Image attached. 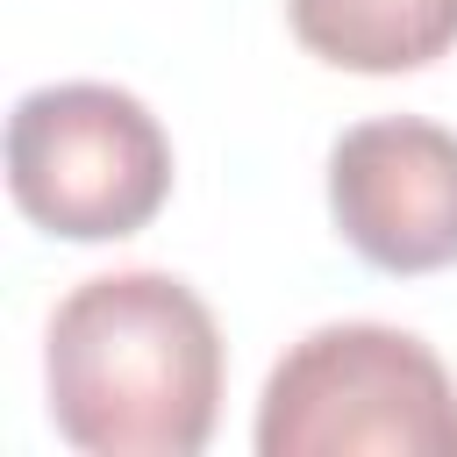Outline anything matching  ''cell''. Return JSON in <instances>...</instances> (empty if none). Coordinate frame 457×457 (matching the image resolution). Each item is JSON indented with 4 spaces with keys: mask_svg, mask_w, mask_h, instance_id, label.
Returning a JSON list of instances; mask_svg holds the SVG:
<instances>
[{
    "mask_svg": "<svg viewBox=\"0 0 457 457\" xmlns=\"http://www.w3.org/2000/svg\"><path fill=\"white\" fill-rule=\"evenodd\" d=\"M286 21L321 64L364 79L421 71L457 50V0H286Z\"/></svg>",
    "mask_w": 457,
    "mask_h": 457,
    "instance_id": "5",
    "label": "cell"
},
{
    "mask_svg": "<svg viewBox=\"0 0 457 457\" xmlns=\"http://www.w3.org/2000/svg\"><path fill=\"white\" fill-rule=\"evenodd\" d=\"M457 457V378L386 321H328L300 336L257 400V457Z\"/></svg>",
    "mask_w": 457,
    "mask_h": 457,
    "instance_id": "2",
    "label": "cell"
},
{
    "mask_svg": "<svg viewBox=\"0 0 457 457\" xmlns=\"http://www.w3.org/2000/svg\"><path fill=\"white\" fill-rule=\"evenodd\" d=\"M43 378L71 450L193 457L221 414V328L171 271H100L57 300Z\"/></svg>",
    "mask_w": 457,
    "mask_h": 457,
    "instance_id": "1",
    "label": "cell"
},
{
    "mask_svg": "<svg viewBox=\"0 0 457 457\" xmlns=\"http://www.w3.org/2000/svg\"><path fill=\"white\" fill-rule=\"evenodd\" d=\"M7 193L64 243H121L171 200V136L121 86H36L7 114Z\"/></svg>",
    "mask_w": 457,
    "mask_h": 457,
    "instance_id": "3",
    "label": "cell"
},
{
    "mask_svg": "<svg viewBox=\"0 0 457 457\" xmlns=\"http://www.w3.org/2000/svg\"><path fill=\"white\" fill-rule=\"evenodd\" d=\"M336 236L393 278L457 264V129L421 114H378L328 150Z\"/></svg>",
    "mask_w": 457,
    "mask_h": 457,
    "instance_id": "4",
    "label": "cell"
}]
</instances>
